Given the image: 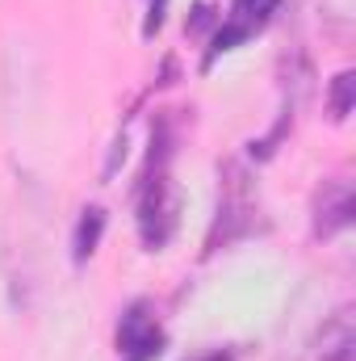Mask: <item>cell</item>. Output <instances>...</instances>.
<instances>
[{"mask_svg": "<svg viewBox=\"0 0 356 361\" xmlns=\"http://www.w3.org/2000/svg\"><path fill=\"white\" fill-rule=\"evenodd\" d=\"M319 4H323V17H327V25H331V30H340V34H348V30H352L356 0H319Z\"/></svg>", "mask_w": 356, "mask_h": 361, "instance_id": "cell-7", "label": "cell"}, {"mask_svg": "<svg viewBox=\"0 0 356 361\" xmlns=\"http://www.w3.org/2000/svg\"><path fill=\"white\" fill-rule=\"evenodd\" d=\"M139 210H143V214H139L143 240H147L151 248L168 244V235L177 231V189L168 185L164 173H155V177L147 180V189H143V206H139Z\"/></svg>", "mask_w": 356, "mask_h": 361, "instance_id": "cell-1", "label": "cell"}, {"mask_svg": "<svg viewBox=\"0 0 356 361\" xmlns=\"http://www.w3.org/2000/svg\"><path fill=\"white\" fill-rule=\"evenodd\" d=\"M197 361H231V353H210V357H197Z\"/></svg>", "mask_w": 356, "mask_h": 361, "instance_id": "cell-8", "label": "cell"}, {"mask_svg": "<svg viewBox=\"0 0 356 361\" xmlns=\"http://www.w3.org/2000/svg\"><path fill=\"white\" fill-rule=\"evenodd\" d=\"M327 105H331V118H348V114H352V105H356V76L352 72H340V76L331 80Z\"/></svg>", "mask_w": 356, "mask_h": 361, "instance_id": "cell-6", "label": "cell"}, {"mask_svg": "<svg viewBox=\"0 0 356 361\" xmlns=\"http://www.w3.org/2000/svg\"><path fill=\"white\" fill-rule=\"evenodd\" d=\"M101 231H105V210L101 206H89L80 227H76V261H89L101 244Z\"/></svg>", "mask_w": 356, "mask_h": 361, "instance_id": "cell-5", "label": "cell"}, {"mask_svg": "<svg viewBox=\"0 0 356 361\" xmlns=\"http://www.w3.org/2000/svg\"><path fill=\"white\" fill-rule=\"evenodd\" d=\"M356 349V332H352V315L348 311H336L323 332H319V361H352Z\"/></svg>", "mask_w": 356, "mask_h": 361, "instance_id": "cell-4", "label": "cell"}, {"mask_svg": "<svg viewBox=\"0 0 356 361\" xmlns=\"http://www.w3.org/2000/svg\"><path fill=\"white\" fill-rule=\"evenodd\" d=\"M356 214V197H352V185L348 180H331L319 189L314 197V231L319 235H336L352 223Z\"/></svg>", "mask_w": 356, "mask_h": 361, "instance_id": "cell-3", "label": "cell"}, {"mask_svg": "<svg viewBox=\"0 0 356 361\" xmlns=\"http://www.w3.org/2000/svg\"><path fill=\"white\" fill-rule=\"evenodd\" d=\"M117 345H122L126 361H151L155 353H160V345H164V332H160L155 315H151L143 302H134V307L122 315V328H117Z\"/></svg>", "mask_w": 356, "mask_h": 361, "instance_id": "cell-2", "label": "cell"}]
</instances>
